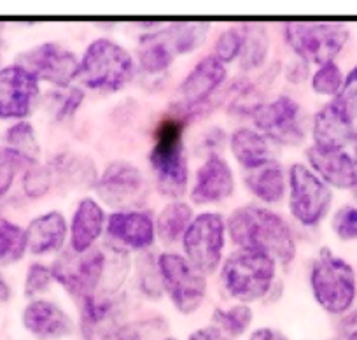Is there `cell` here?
I'll list each match as a JSON object with an SVG mask.
<instances>
[{
  "mask_svg": "<svg viewBox=\"0 0 357 340\" xmlns=\"http://www.w3.org/2000/svg\"><path fill=\"white\" fill-rule=\"evenodd\" d=\"M226 232L240 249L264 253L284 265L296 256V242L289 223L266 207H238L226 221Z\"/></svg>",
  "mask_w": 357,
  "mask_h": 340,
  "instance_id": "1",
  "label": "cell"
},
{
  "mask_svg": "<svg viewBox=\"0 0 357 340\" xmlns=\"http://www.w3.org/2000/svg\"><path fill=\"white\" fill-rule=\"evenodd\" d=\"M183 132L184 123L181 119H163L154 132V144L149 153L158 190L170 198L183 197L190 181Z\"/></svg>",
  "mask_w": 357,
  "mask_h": 340,
  "instance_id": "2",
  "label": "cell"
},
{
  "mask_svg": "<svg viewBox=\"0 0 357 340\" xmlns=\"http://www.w3.org/2000/svg\"><path fill=\"white\" fill-rule=\"evenodd\" d=\"M135 64L121 44L100 37L86 47L79 61L77 79L89 90L118 91L132 79Z\"/></svg>",
  "mask_w": 357,
  "mask_h": 340,
  "instance_id": "3",
  "label": "cell"
},
{
  "mask_svg": "<svg viewBox=\"0 0 357 340\" xmlns=\"http://www.w3.org/2000/svg\"><path fill=\"white\" fill-rule=\"evenodd\" d=\"M277 262L257 251L238 249L229 254L221 270L226 293L240 304L261 300L275 283Z\"/></svg>",
  "mask_w": 357,
  "mask_h": 340,
  "instance_id": "4",
  "label": "cell"
},
{
  "mask_svg": "<svg viewBox=\"0 0 357 340\" xmlns=\"http://www.w3.org/2000/svg\"><path fill=\"white\" fill-rule=\"evenodd\" d=\"M310 288L322 311L331 316H345L357 298L356 270L347 260L322 251L312 265Z\"/></svg>",
  "mask_w": 357,
  "mask_h": 340,
  "instance_id": "5",
  "label": "cell"
},
{
  "mask_svg": "<svg viewBox=\"0 0 357 340\" xmlns=\"http://www.w3.org/2000/svg\"><path fill=\"white\" fill-rule=\"evenodd\" d=\"M287 44L305 64L324 65L335 61L350 39V30L342 23H287Z\"/></svg>",
  "mask_w": 357,
  "mask_h": 340,
  "instance_id": "6",
  "label": "cell"
},
{
  "mask_svg": "<svg viewBox=\"0 0 357 340\" xmlns=\"http://www.w3.org/2000/svg\"><path fill=\"white\" fill-rule=\"evenodd\" d=\"M226 242V223L215 212L193 218L183 237L184 258L202 276H212L219 269Z\"/></svg>",
  "mask_w": 357,
  "mask_h": 340,
  "instance_id": "7",
  "label": "cell"
},
{
  "mask_svg": "<svg viewBox=\"0 0 357 340\" xmlns=\"http://www.w3.org/2000/svg\"><path fill=\"white\" fill-rule=\"evenodd\" d=\"M163 290L181 314H193L204 304L207 281L191 267L183 254L163 253L156 262Z\"/></svg>",
  "mask_w": 357,
  "mask_h": 340,
  "instance_id": "8",
  "label": "cell"
},
{
  "mask_svg": "<svg viewBox=\"0 0 357 340\" xmlns=\"http://www.w3.org/2000/svg\"><path fill=\"white\" fill-rule=\"evenodd\" d=\"M331 204V188L310 167L294 163L289 168V209L301 225H319L328 216Z\"/></svg>",
  "mask_w": 357,
  "mask_h": 340,
  "instance_id": "9",
  "label": "cell"
},
{
  "mask_svg": "<svg viewBox=\"0 0 357 340\" xmlns=\"http://www.w3.org/2000/svg\"><path fill=\"white\" fill-rule=\"evenodd\" d=\"M107 258L104 251L89 249L88 253H63L51 265L53 279L79 300L95 297L105 279Z\"/></svg>",
  "mask_w": 357,
  "mask_h": 340,
  "instance_id": "10",
  "label": "cell"
},
{
  "mask_svg": "<svg viewBox=\"0 0 357 340\" xmlns=\"http://www.w3.org/2000/svg\"><path fill=\"white\" fill-rule=\"evenodd\" d=\"M95 188L98 198L118 211H137L147 198L146 176L128 161L107 165Z\"/></svg>",
  "mask_w": 357,
  "mask_h": 340,
  "instance_id": "11",
  "label": "cell"
},
{
  "mask_svg": "<svg viewBox=\"0 0 357 340\" xmlns=\"http://www.w3.org/2000/svg\"><path fill=\"white\" fill-rule=\"evenodd\" d=\"M250 114L257 132L273 142L300 144L305 139V116L294 98L282 95L268 104L256 105Z\"/></svg>",
  "mask_w": 357,
  "mask_h": 340,
  "instance_id": "12",
  "label": "cell"
},
{
  "mask_svg": "<svg viewBox=\"0 0 357 340\" xmlns=\"http://www.w3.org/2000/svg\"><path fill=\"white\" fill-rule=\"evenodd\" d=\"M81 335L84 340H139V332L119 318L112 298L89 297L81 300Z\"/></svg>",
  "mask_w": 357,
  "mask_h": 340,
  "instance_id": "13",
  "label": "cell"
},
{
  "mask_svg": "<svg viewBox=\"0 0 357 340\" xmlns=\"http://www.w3.org/2000/svg\"><path fill=\"white\" fill-rule=\"evenodd\" d=\"M39 79L18 64L0 68V119H25L39 101Z\"/></svg>",
  "mask_w": 357,
  "mask_h": 340,
  "instance_id": "14",
  "label": "cell"
},
{
  "mask_svg": "<svg viewBox=\"0 0 357 340\" xmlns=\"http://www.w3.org/2000/svg\"><path fill=\"white\" fill-rule=\"evenodd\" d=\"M18 65L32 72L37 79L65 88L77 77L79 60L70 50L58 43H43L18 57Z\"/></svg>",
  "mask_w": 357,
  "mask_h": 340,
  "instance_id": "15",
  "label": "cell"
},
{
  "mask_svg": "<svg viewBox=\"0 0 357 340\" xmlns=\"http://www.w3.org/2000/svg\"><path fill=\"white\" fill-rule=\"evenodd\" d=\"M22 325L36 340H61L74 333V321L58 304L32 300L22 312Z\"/></svg>",
  "mask_w": 357,
  "mask_h": 340,
  "instance_id": "16",
  "label": "cell"
},
{
  "mask_svg": "<svg viewBox=\"0 0 357 340\" xmlns=\"http://www.w3.org/2000/svg\"><path fill=\"white\" fill-rule=\"evenodd\" d=\"M356 119L333 98L321 111L315 112L312 121L314 146L324 149H345L354 142Z\"/></svg>",
  "mask_w": 357,
  "mask_h": 340,
  "instance_id": "17",
  "label": "cell"
},
{
  "mask_svg": "<svg viewBox=\"0 0 357 340\" xmlns=\"http://www.w3.org/2000/svg\"><path fill=\"white\" fill-rule=\"evenodd\" d=\"M310 168L328 184L336 190H356L357 188V161L354 154L345 149H324L310 146L307 151Z\"/></svg>",
  "mask_w": 357,
  "mask_h": 340,
  "instance_id": "18",
  "label": "cell"
},
{
  "mask_svg": "<svg viewBox=\"0 0 357 340\" xmlns=\"http://www.w3.org/2000/svg\"><path fill=\"white\" fill-rule=\"evenodd\" d=\"M235 191V177L228 161L219 154H208L197 170L191 200L195 204H218L229 198Z\"/></svg>",
  "mask_w": 357,
  "mask_h": 340,
  "instance_id": "19",
  "label": "cell"
},
{
  "mask_svg": "<svg viewBox=\"0 0 357 340\" xmlns=\"http://www.w3.org/2000/svg\"><path fill=\"white\" fill-rule=\"evenodd\" d=\"M226 75H228L226 64H222L214 54H208V57L202 58L195 65L193 71L186 75V79L178 88V94H181L183 102L188 108L204 104L207 97H211L225 82Z\"/></svg>",
  "mask_w": 357,
  "mask_h": 340,
  "instance_id": "20",
  "label": "cell"
},
{
  "mask_svg": "<svg viewBox=\"0 0 357 340\" xmlns=\"http://www.w3.org/2000/svg\"><path fill=\"white\" fill-rule=\"evenodd\" d=\"M107 233L123 246L142 251L153 246L156 226L151 214L144 211H116L107 219Z\"/></svg>",
  "mask_w": 357,
  "mask_h": 340,
  "instance_id": "21",
  "label": "cell"
},
{
  "mask_svg": "<svg viewBox=\"0 0 357 340\" xmlns=\"http://www.w3.org/2000/svg\"><path fill=\"white\" fill-rule=\"evenodd\" d=\"M67 221L58 211H50L29 223L25 228L26 249L32 254L56 253L65 246L67 240Z\"/></svg>",
  "mask_w": 357,
  "mask_h": 340,
  "instance_id": "22",
  "label": "cell"
},
{
  "mask_svg": "<svg viewBox=\"0 0 357 340\" xmlns=\"http://www.w3.org/2000/svg\"><path fill=\"white\" fill-rule=\"evenodd\" d=\"M105 225V212L102 205L93 198H82L75 207L70 223V246L77 254L88 253Z\"/></svg>",
  "mask_w": 357,
  "mask_h": 340,
  "instance_id": "23",
  "label": "cell"
},
{
  "mask_svg": "<svg viewBox=\"0 0 357 340\" xmlns=\"http://www.w3.org/2000/svg\"><path fill=\"white\" fill-rule=\"evenodd\" d=\"M233 156L247 170H256L268 163L277 161V151L273 140L252 128H238L229 139Z\"/></svg>",
  "mask_w": 357,
  "mask_h": 340,
  "instance_id": "24",
  "label": "cell"
},
{
  "mask_svg": "<svg viewBox=\"0 0 357 340\" xmlns=\"http://www.w3.org/2000/svg\"><path fill=\"white\" fill-rule=\"evenodd\" d=\"M245 184L250 193L266 204H277L286 195V174L279 161L249 170Z\"/></svg>",
  "mask_w": 357,
  "mask_h": 340,
  "instance_id": "25",
  "label": "cell"
},
{
  "mask_svg": "<svg viewBox=\"0 0 357 340\" xmlns=\"http://www.w3.org/2000/svg\"><path fill=\"white\" fill-rule=\"evenodd\" d=\"M208 30H211L208 23H174L156 34L177 57L197 50L207 37Z\"/></svg>",
  "mask_w": 357,
  "mask_h": 340,
  "instance_id": "26",
  "label": "cell"
},
{
  "mask_svg": "<svg viewBox=\"0 0 357 340\" xmlns=\"http://www.w3.org/2000/svg\"><path fill=\"white\" fill-rule=\"evenodd\" d=\"M193 221V209L186 202H172L165 205L158 214L156 223V235L163 242L174 244L178 239H183L188 226Z\"/></svg>",
  "mask_w": 357,
  "mask_h": 340,
  "instance_id": "27",
  "label": "cell"
},
{
  "mask_svg": "<svg viewBox=\"0 0 357 340\" xmlns=\"http://www.w3.org/2000/svg\"><path fill=\"white\" fill-rule=\"evenodd\" d=\"M4 147L15 153L20 160L26 163V167L37 165L40 146L37 140L36 130L29 121H16L9 126L4 133Z\"/></svg>",
  "mask_w": 357,
  "mask_h": 340,
  "instance_id": "28",
  "label": "cell"
},
{
  "mask_svg": "<svg viewBox=\"0 0 357 340\" xmlns=\"http://www.w3.org/2000/svg\"><path fill=\"white\" fill-rule=\"evenodd\" d=\"M50 168L53 172V177L58 176L65 183L70 184H84L86 181L95 183V177H97V170H95L91 161L86 160L84 156H77V154L72 153L58 154L51 161Z\"/></svg>",
  "mask_w": 357,
  "mask_h": 340,
  "instance_id": "29",
  "label": "cell"
},
{
  "mask_svg": "<svg viewBox=\"0 0 357 340\" xmlns=\"http://www.w3.org/2000/svg\"><path fill=\"white\" fill-rule=\"evenodd\" d=\"M175 60V54L172 53L170 47L163 43L156 32L144 36L140 40L139 50V64L144 72L147 74H160L167 71Z\"/></svg>",
  "mask_w": 357,
  "mask_h": 340,
  "instance_id": "30",
  "label": "cell"
},
{
  "mask_svg": "<svg viewBox=\"0 0 357 340\" xmlns=\"http://www.w3.org/2000/svg\"><path fill=\"white\" fill-rule=\"evenodd\" d=\"M26 251L25 230L11 219L0 216V267L20 262Z\"/></svg>",
  "mask_w": 357,
  "mask_h": 340,
  "instance_id": "31",
  "label": "cell"
},
{
  "mask_svg": "<svg viewBox=\"0 0 357 340\" xmlns=\"http://www.w3.org/2000/svg\"><path fill=\"white\" fill-rule=\"evenodd\" d=\"M212 323H214L212 326L225 332L231 339H236V337H242L252 325V309L247 304L218 307L212 314Z\"/></svg>",
  "mask_w": 357,
  "mask_h": 340,
  "instance_id": "32",
  "label": "cell"
},
{
  "mask_svg": "<svg viewBox=\"0 0 357 340\" xmlns=\"http://www.w3.org/2000/svg\"><path fill=\"white\" fill-rule=\"evenodd\" d=\"M268 53V36L263 27L245 25V40H243L240 65L242 68H256L264 61Z\"/></svg>",
  "mask_w": 357,
  "mask_h": 340,
  "instance_id": "33",
  "label": "cell"
},
{
  "mask_svg": "<svg viewBox=\"0 0 357 340\" xmlns=\"http://www.w3.org/2000/svg\"><path fill=\"white\" fill-rule=\"evenodd\" d=\"M343 81H345V75H343L340 65H336L335 61H329V64L321 65L314 72V75H312V90L317 95L335 98L342 90Z\"/></svg>",
  "mask_w": 357,
  "mask_h": 340,
  "instance_id": "34",
  "label": "cell"
},
{
  "mask_svg": "<svg viewBox=\"0 0 357 340\" xmlns=\"http://www.w3.org/2000/svg\"><path fill=\"white\" fill-rule=\"evenodd\" d=\"M243 40H245V27H229L215 40L214 57H218L222 64H229L240 57Z\"/></svg>",
  "mask_w": 357,
  "mask_h": 340,
  "instance_id": "35",
  "label": "cell"
},
{
  "mask_svg": "<svg viewBox=\"0 0 357 340\" xmlns=\"http://www.w3.org/2000/svg\"><path fill=\"white\" fill-rule=\"evenodd\" d=\"M53 186V172L50 165H32L23 176V191L29 198H40Z\"/></svg>",
  "mask_w": 357,
  "mask_h": 340,
  "instance_id": "36",
  "label": "cell"
},
{
  "mask_svg": "<svg viewBox=\"0 0 357 340\" xmlns=\"http://www.w3.org/2000/svg\"><path fill=\"white\" fill-rule=\"evenodd\" d=\"M331 228L343 242L357 240V205H342L333 216Z\"/></svg>",
  "mask_w": 357,
  "mask_h": 340,
  "instance_id": "37",
  "label": "cell"
},
{
  "mask_svg": "<svg viewBox=\"0 0 357 340\" xmlns=\"http://www.w3.org/2000/svg\"><path fill=\"white\" fill-rule=\"evenodd\" d=\"M23 167H26V163L20 160L15 153H11L6 147L0 149V198H4L11 191L13 184H15L16 177Z\"/></svg>",
  "mask_w": 357,
  "mask_h": 340,
  "instance_id": "38",
  "label": "cell"
},
{
  "mask_svg": "<svg viewBox=\"0 0 357 340\" xmlns=\"http://www.w3.org/2000/svg\"><path fill=\"white\" fill-rule=\"evenodd\" d=\"M53 283V272L51 267L43 265V263H32L26 270L25 277V295L29 298L39 297L46 293L47 288Z\"/></svg>",
  "mask_w": 357,
  "mask_h": 340,
  "instance_id": "39",
  "label": "cell"
},
{
  "mask_svg": "<svg viewBox=\"0 0 357 340\" xmlns=\"http://www.w3.org/2000/svg\"><path fill=\"white\" fill-rule=\"evenodd\" d=\"M335 101L338 102L354 119H357V65L345 75L342 90L336 95Z\"/></svg>",
  "mask_w": 357,
  "mask_h": 340,
  "instance_id": "40",
  "label": "cell"
},
{
  "mask_svg": "<svg viewBox=\"0 0 357 340\" xmlns=\"http://www.w3.org/2000/svg\"><path fill=\"white\" fill-rule=\"evenodd\" d=\"M82 101H84V94L79 88H72L68 95L65 97L63 104H61L60 111H58V118H68L74 114L79 108H81Z\"/></svg>",
  "mask_w": 357,
  "mask_h": 340,
  "instance_id": "41",
  "label": "cell"
},
{
  "mask_svg": "<svg viewBox=\"0 0 357 340\" xmlns=\"http://www.w3.org/2000/svg\"><path fill=\"white\" fill-rule=\"evenodd\" d=\"M188 340H233L231 337L226 335L225 332H221L215 326H204V328H198L188 337Z\"/></svg>",
  "mask_w": 357,
  "mask_h": 340,
  "instance_id": "42",
  "label": "cell"
},
{
  "mask_svg": "<svg viewBox=\"0 0 357 340\" xmlns=\"http://www.w3.org/2000/svg\"><path fill=\"white\" fill-rule=\"evenodd\" d=\"M247 340H291V339L286 335V333L280 332V330L264 326V328L254 330Z\"/></svg>",
  "mask_w": 357,
  "mask_h": 340,
  "instance_id": "43",
  "label": "cell"
},
{
  "mask_svg": "<svg viewBox=\"0 0 357 340\" xmlns=\"http://www.w3.org/2000/svg\"><path fill=\"white\" fill-rule=\"evenodd\" d=\"M340 328H342L345 333L357 330V307L350 309V311L343 316L342 321H340Z\"/></svg>",
  "mask_w": 357,
  "mask_h": 340,
  "instance_id": "44",
  "label": "cell"
},
{
  "mask_svg": "<svg viewBox=\"0 0 357 340\" xmlns=\"http://www.w3.org/2000/svg\"><path fill=\"white\" fill-rule=\"evenodd\" d=\"M9 298H11V286L8 284L6 277L0 274V305L8 304Z\"/></svg>",
  "mask_w": 357,
  "mask_h": 340,
  "instance_id": "45",
  "label": "cell"
},
{
  "mask_svg": "<svg viewBox=\"0 0 357 340\" xmlns=\"http://www.w3.org/2000/svg\"><path fill=\"white\" fill-rule=\"evenodd\" d=\"M352 146H354V158H356V161H357V126H356V135H354V142H352Z\"/></svg>",
  "mask_w": 357,
  "mask_h": 340,
  "instance_id": "46",
  "label": "cell"
},
{
  "mask_svg": "<svg viewBox=\"0 0 357 340\" xmlns=\"http://www.w3.org/2000/svg\"><path fill=\"white\" fill-rule=\"evenodd\" d=\"M345 340H357V330H354V332L347 333Z\"/></svg>",
  "mask_w": 357,
  "mask_h": 340,
  "instance_id": "47",
  "label": "cell"
},
{
  "mask_svg": "<svg viewBox=\"0 0 357 340\" xmlns=\"http://www.w3.org/2000/svg\"><path fill=\"white\" fill-rule=\"evenodd\" d=\"M2 30H4V27L0 25V57H2Z\"/></svg>",
  "mask_w": 357,
  "mask_h": 340,
  "instance_id": "48",
  "label": "cell"
},
{
  "mask_svg": "<svg viewBox=\"0 0 357 340\" xmlns=\"http://www.w3.org/2000/svg\"><path fill=\"white\" fill-rule=\"evenodd\" d=\"M161 340H177V339H175V337H165V339H161Z\"/></svg>",
  "mask_w": 357,
  "mask_h": 340,
  "instance_id": "49",
  "label": "cell"
},
{
  "mask_svg": "<svg viewBox=\"0 0 357 340\" xmlns=\"http://www.w3.org/2000/svg\"><path fill=\"white\" fill-rule=\"evenodd\" d=\"M356 197H357V188H356Z\"/></svg>",
  "mask_w": 357,
  "mask_h": 340,
  "instance_id": "50",
  "label": "cell"
}]
</instances>
